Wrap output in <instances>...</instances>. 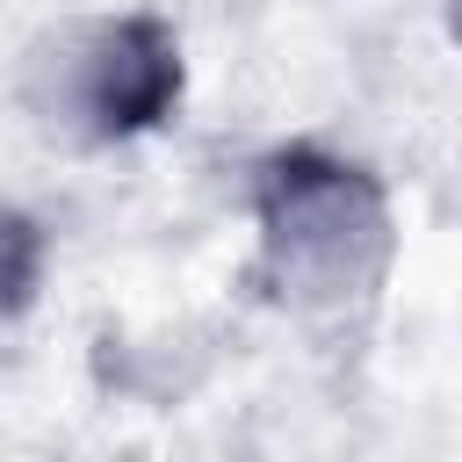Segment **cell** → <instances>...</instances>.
<instances>
[{
	"label": "cell",
	"mask_w": 462,
	"mask_h": 462,
	"mask_svg": "<svg viewBox=\"0 0 462 462\" xmlns=\"http://www.w3.org/2000/svg\"><path fill=\"white\" fill-rule=\"evenodd\" d=\"M260 238L282 296L332 310L375 289L390 253V209L361 166L325 152H289L260 188Z\"/></svg>",
	"instance_id": "2"
},
{
	"label": "cell",
	"mask_w": 462,
	"mask_h": 462,
	"mask_svg": "<svg viewBox=\"0 0 462 462\" xmlns=\"http://www.w3.org/2000/svg\"><path fill=\"white\" fill-rule=\"evenodd\" d=\"M36 267H43V238L22 209H0V318H14L36 289Z\"/></svg>",
	"instance_id": "3"
},
{
	"label": "cell",
	"mask_w": 462,
	"mask_h": 462,
	"mask_svg": "<svg viewBox=\"0 0 462 462\" xmlns=\"http://www.w3.org/2000/svg\"><path fill=\"white\" fill-rule=\"evenodd\" d=\"M180 94V51L152 14L65 22L29 51L22 101L51 137L116 144L152 130Z\"/></svg>",
	"instance_id": "1"
}]
</instances>
